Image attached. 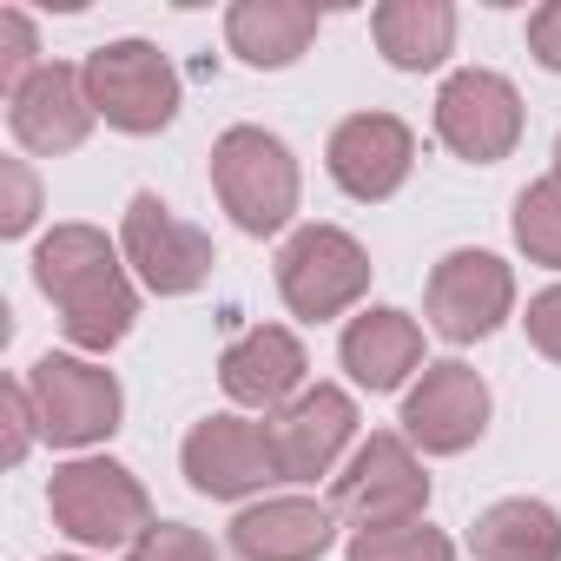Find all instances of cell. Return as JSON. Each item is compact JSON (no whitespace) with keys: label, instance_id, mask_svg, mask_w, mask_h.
Instances as JSON below:
<instances>
[{"label":"cell","instance_id":"6da1fadb","mask_svg":"<svg viewBox=\"0 0 561 561\" xmlns=\"http://www.w3.org/2000/svg\"><path fill=\"white\" fill-rule=\"evenodd\" d=\"M34 285L54 298V311L80 351H113L139 318L133 277H126L119 251L106 244V231H93V225H54L41 238Z\"/></svg>","mask_w":561,"mask_h":561},{"label":"cell","instance_id":"7a4b0ae2","mask_svg":"<svg viewBox=\"0 0 561 561\" xmlns=\"http://www.w3.org/2000/svg\"><path fill=\"white\" fill-rule=\"evenodd\" d=\"M211 192H218V205L231 211L238 231L271 238L298 211V159L264 126H231L211 146Z\"/></svg>","mask_w":561,"mask_h":561},{"label":"cell","instance_id":"5bb4252c","mask_svg":"<svg viewBox=\"0 0 561 561\" xmlns=\"http://www.w3.org/2000/svg\"><path fill=\"white\" fill-rule=\"evenodd\" d=\"M324 165H331V179H337L351 198L377 205V198H390V192L410 179V165H416V133H410L397 113H351V119L331 133Z\"/></svg>","mask_w":561,"mask_h":561},{"label":"cell","instance_id":"9a60e30c","mask_svg":"<svg viewBox=\"0 0 561 561\" xmlns=\"http://www.w3.org/2000/svg\"><path fill=\"white\" fill-rule=\"evenodd\" d=\"M93 100H87V73L80 67H41L21 93H8V126L27 152L41 159H60V152H80L87 133H93Z\"/></svg>","mask_w":561,"mask_h":561},{"label":"cell","instance_id":"d6986e66","mask_svg":"<svg viewBox=\"0 0 561 561\" xmlns=\"http://www.w3.org/2000/svg\"><path fill=\"white\" fill-rule=\"evenodd\" d=\"M337 357H344V370H351L364 390H397V383L423 364V331H416V318H403V311L383 305V311L351 318Z\"/></svg>","mask_w":561,"mask_h":561},{"label":"cell","instance_id":"d4e9b609","mask_svg":"<svg viewBox=\"0 0 561 561\" xmlns=\"http://www.w3.org/2000/svg\"><path fill=\"white\" fill-rule=\"evenodd\" d=\"M34 73H41L34 67V21L21 8H0V87L21 93Z\"/></svg>","mask_w":561,"mask_h":561},{"label":"cell","instance_id":"3957f363","mask_svg":"<svg viewBox=\"0 0 561 561\" xmlns=\"http://www.w3.org/2000/svg\"><path fill=\"white\" fill-rule=\"evenodd\" d=\"M47 508L54 522L80 541V548H133L152 528V495L139 489V476L113 456H80L60 462L47 482Z\"/></svg>","mask_w":561,"mask_h":561},{"label":"cell","instance_id":"4dcf8cb0","mask_svg":"<svg viewBox=\"0 0 561 561\" xmlns=\"http://www.w3.org/2000/svg\"><path fill=\"white\" fill-rule=\"evenodd\" d=\"M60 561H73V554H60Z\"/></svg>","mask_w":561,"mask_h":561},{"label":"cell","instance_id":"4fadbf2b","mask_svg":"<svg viewBox=\"0 0 561 561\" xmlns=\"http://www.w3.org/2000/svg\"><path fill=\"white\" fill-rule=\"evenodd\" d=\"M357 436V403L337 383H318L305 397H291L271 416V449H277V476L285 482H318L331 476V462L344 456V443Z\"/></svg>","mask_w":561,"mask_h":561},{"label":"cell","instance_id":"ba28073f","mask_svg":"<svg viewBox=\"0 0 561 561\" xmlns=\"http://www.w3.org/2000/svg\"><path fill=\"white\" fill-rule=\"evenodd\" d=\"M119 244H126V264L146 277V291H159V298H185L211 277V238L198 225H185L159 192H133Z\"/></svg>","mask_w":561,"mask_h":561},{"label":"cell","instance_id":"7c38bea8","mask_svg":"<svg viewBox=\"0 0 561 561\" xmlns=\"http://www.w3.org/2000/svg\"><path fill=\"white\" fill-rule=\"evenodd\" d=\"M403 430L430 456H462L489 430V383L469 364H456V357L449 364H423V383L403 403Z\"/></svg>","mask_w":561,"mask_h":561},{"label":"cell","instance_id":"30bf717a","mask_svg":"<svg viewBox=\"0 0 561 561\" xmlns=\"http://www.w3.org/2000/svg\"><path fill=\"white\" fill-rule=\"evenodd\" d=\"M185 482L211 502H238V495H257L264 482H285L277 476V449H271V423H251V416H205L185 449Z\"/></svg>","mask_w":561,"mask_h":561},{"label":"cell","instance_id":"ac0fdd59","mask_svg":"<svg viewBox=\"0 0 561 561\" xmlns=\"http://www.w3.org/2000/svg\"><path fill=\"white\" fill-rule=\"evenodd\" d=\"M318 8L311 0H238L225 14V41L244 67H291L318 41Z\"/></svg>","mask_w":561,"mask_h":561},{"label":"cell","instance_id":"7402d4cb","mask_svg":"<svg viewBox=\"0 0 561 561\" xmlns=\"http://www.w3.org/2000/svg\"><path fill=\"white\" fill-rule=\"evenodd\" d=\"M515 244L535 257V264H554L561 271V185L541 179L515 198Z\"/></svg>","mask_w":561,"mask_h":561},{"label":"cell","instance_id":"e0dca14e","mask_svg":"<svg viewBox=\"0 0 561 561\" xmlns=\"http://www.w3.org/2000/svg\"><path fill=\"white\" fill-rule=\"evenodd\" d=\"M337 541V508L305 495H271L231 522V548L244 561H318Z\"/></svg>","mask_w":561,"mask_h":561},{"label":"cell","instance_id":"83f0119b","mask_svg":"<svg viewBox=\"0 0 561 561\" xmlns=\"http://www.w3.org/2000/svg\"><path fill=\"white\" fill-rule=\"evenodd\" d=\"M528 54H535L548 73H561V0H548V8L528 14Z\"/></svg>","mask_w":561,"mask_h":561},{"label":"cell","instance_id":"cb8c5ba5","mask_svg":"<svg viewBox=\"0 0 561 561\" xmlns=\"http://www.w3.org/2000/svg\"><path fill=\"white\" fill-rule=\"evenodd\" d=\"M126 561H218V548H211L198 528H185V522H152V528L126 548Z\"/></svg>","mask_w":561,"mask_h":561},{"label":"cell","instance_id":"603a6c76","mask_svg":"<svg viewBox=\"0 0 561 561\" xmlns=\"http://www.w3.org/2000/svg\"><path fill=\"white\" fill-rule=\"evenodd\" d=\"M351 561H456V548L430 522H403V528H364V535H351Z\"/></svg>","mask_w":561,"mask_h":561},{"label":"cell","instance_id":"484cf974","mask_svg":"<svg viewBox=\"0 0 561 561\" xmlns=\"http://www.w3.org/2000/svg\"><path fill=\"white\" fill-rule=\"evenodd\" d=\"M0 185H8V205H0V231H27L34 225V211H41V185H34V172L21 165V159H8L0 165Z\"/></svg>","mask_w":561,"mask_h":561},{"label":"cell","instance_id":"52a82bcc","mask_svg":"<svg viewBox=\"0 0 561 561\" xmlns=\"http://www.w3.org/2000/svg\"><path fill=\"white\" fill-rule=\"evenodd\" d=\"M27 397H34L41 436L60 443V449H87V443L119 430V383H113V370H100L87 357H54L47 351L27 370Z\"/></svg>","mask_w":561,"mask_h":561},{"label":"cell","instance_id":"5b68a950","mask_svg":"<svg viewBox=\"0 0 561 561\" xmlns=\"http://www.w3.org/2000/svg\"><path fill=\"white\" fill-rule=\"evenodd\" d=\"M277 291H285V305L311 324L351 311L364 291H370V257L351 231L337 225H305L291 231V244L277 251Z\"/></svg>","mask_w":561,"mask_h":561},{"label":"cell","instance_id":"44dd1931","mask_svg":"<svg viewBox=\"0 0 561 561\" xmlns=\"http://www.w3.org/2000/svg\"><path fill=\"white\" fill-rule=\"evenodd\" d=\"M469 548H476V561H561V515L548 502L508 495L476 515Z\"/></svg>","mask_w":561,"mask_h":561},{"label":"cell","instance_id":"4316f807","mask_svg":"<svg viewBox=\"0 0 561 561\" xmlns=\"http://www.w3.org/2000/svg\"><path fill=\"white\" fill-rule=\"evenodd\" d=\"M522 324H528V344L561 364V285H548L541 298H528V318Z\"/></svg>","mask_w":561,"mask_h":561},{"label":"cell","instance_id":"f546056e","mask_svg":"<svg viewBox=\"0 0 561 561\" xmlns=\"http://www.w3.org/2000/svg\"><path fill=\"white\" fill-rule=\"evenodd\" d=\"M554 185H561V139H554Z\"/></svg>","mask_w":561,"mask_h":561},{"label":"cell","instance_id":"ffe728a7","mask_svg":"<svg viewBox=\"0 0 561 561\" xmlns=\"http://www.w3.org/2000/svg\"><path fill=\"white\" fill-rule=\"evenodd\" d=\"M370 34H377L390 67L430 73L456 47V8H443V0H383V8L370 14Z\"/></svg>","mask_w":561,"mask_h":561},{"label":"cell","instance_id":"9c48e42d","mask_svg":"<svg viewBox=\"0 0 561 561\" xmlns=\"http://www.w3.org/2000/svg\"><path fill=\"white\" fill-rule=\"evenodd\" d=\"M436 139L456 159H469V165L508 159L515 139H522V100H515V87L502 73H489V67L449 73L443 93H436Z\"/></svg>","mask_w":561,"mask_h":561},{"label":"cell","instance_id":"8992f818","mask_svg":"<svg viewBox=\"0 0 561 561\" xmlns=\"http://www.w3.org/2000/svg\"><path fill=\"white\" fill-rule=\"evenodd\" d=\"M331 508H337L344 522H357V535H364V528H403V522H423V508H430V476H423V462L410 456L403 436L377 430V436L351 456V469L337 476Z\"/></svg>","mask_w":561,"mask_h":561},{"label":"cell","instance_id":"8fae6325","mask_svg":"<svg viewBox=\"0 0 561 561\" xmlns=\"http://www.w3.org/2000/svg\"><path fill=\"white\" fill-rule=\"evenodd\" d=\"M508 311H515V271L495 251H449L430 271V324L449 344H476L502 331Z\"/></svg>","mask_w":561,"mask_h":561},{"label":"cell","instance_id":"277c9868","mask_svg":"<svg viewBox=\"0 0 561 561\" xmlns=\"http://www.w3.org/2000/svg\"><path fill=\"white\" fill-rule=\"evenodd\" d=\"M87 100L106 126L146 139V133H165L172 113H179V73L172 60L152 47V41H113L100 54H87Z\"/></svg>","mask_w":561,"mask_h":561},{"label":"cell","instance_id":"f1b7e54d","mask_svg":"<svg viewBox=\"0 0 561 561\" xmlns=\"http://www.w3.org/2000/svg\"><path fill=\"white\" fill-rule=\"evenodd\" d=\"M8 462H21L27 456V443H34V430H41V416H34V397H27V383H8Z\"/></svg>","mask_w":561,"mask_h":561},{"label":"cell","instance_id":"2e32d148","mask_svg":"<svg viewBox=\"0 0 561 561\" xmlns=\"http://www.w3.org/2000/svg\"><path fill=\"white\" fill-rule=\"evenodd\" d=\"M305 370H311V357L285 324H251L218 357V383L244 410H285L291 397H305Z\"/></svg>","mask_w":561,"mask_h":561}]
</instances>
